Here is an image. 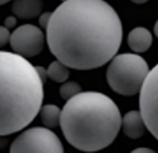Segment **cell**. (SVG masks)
I'll return each mask as SVG.
<instances>
[{
  "instance_id": "obj_19",
  "label": "cell",
  "mask_w": 158,
  "mask_h": 153,
  "mask_svg": "<svg viewBox=\"0 0 158 153\" xmlns=\"http://www.w3.org/2000/svg\"><path fill=\"white\" fill-rule=\"evenodd\" d=\"M131 3H134V4H138V5H142V4H145V3H148L149 0H130Z\"/></svg>"
},
{
  "instance_id": "obj_17",
  "label": "cell",
  "mask_w": 158,
  "mask_h": 153,
  "mask_svg": "<svg viewBox=\"0 0 158 153\" xmlns=\"http://www.w3.org/2000/svg\"><path fill=\"white\" fill-rule=\"evenodd\" d=\"M36 69H37V73H38L40 78H41V80L44 82V84H45V82L47 79V71H46V69H44L42 66H36Z\"/></svg>"
},
{
  "instance_id": "obj_18",
  "label": "cell",
  "mask_w": 158,
  "mask_h": 153,
  "mask_svg": "<svg viewBox=\"0 0 158 153\" xmlns=\"http://www.w3.org/2000/svg\"><path fill=\"white\" fill-rule=\"evenodd\" d=\"M133 152L134 153H153L154 151L153 149H151V148H144V147H140V148H135V149H133Z\"/></svg>"
},
{
  "instance_id": "obj_13",
  "label": "cell",
  "mask_w": 158,
  "mask_h": 153,
  "mask_svg": "<svg viewBox=\"0 0 158 153\" xmlns=\"http://www.w3.org/2000/svg\"><path fill=\"white\" fill-rule=\"evenodd\" d=\"M79 92H82V87L77 82H64L60 87V96L65 101L74 97Z\"/></svg>"
},
{
  "instance_id": "obj_3",
  "label": "cell",
  "mask_w": 158,
  "mask_h": 153,
  "mask_svg": "<svg viewBox=\"0 0 158 153\" xmlns=\"http://www.w3.org/2000/svg\"><path fill=\"white\" fill-rule=\"evenodd\" d=\"M44 82L36 66L15 53L0 51V137L28 126L44 102Z\"/></svg>"
},
{
  "instance_id": "obj_15",
  "label": "cell",
  "mask_w": 158,
  "mask_h": 153,
  "mask_svg": "<svg viewBox=\"0 0 158 153\" xmlns=\"http://www.w3.org/2000/svg\"><path fill=\"white\" fill-rule=\"evenodd\" d=\"M50 17H51V12H44V14L40 15V18H38V23H40V26H41L44 29H46L48 20H50Z\"/></svg>"
},
{
  "instance_id": "obj_11",
  "label": "cell",
  "mask_w": 158,
  "mask_h": 153,
  "mask_svg": "<svg viewBox=\"0 0 158 153\" xmlns=\"http://www.w3.org/2000/svg\"><path fill=\"white\" fill-rule=\"evenodd\" d=\"M40 115L44 125L48 129L56 128L60 124V116H61V110L56 105H44L40 108Z\"/></svg>"
},
{
  "instance_id": "obj_9",
  "label": "cell",
  "mask_w": 158,
  "mask_h": 153,
  "mask_svg": "<svg viewBox=\"0 0 158 153\" xmlns=\"http://www.w3.org/2000/svg\"><path fill=\"white\" fill-rule=\"evenodd\" d=\"M153 42L152 33L144 27H135L127 35V45L135 54L145 53L151 49Z\"/></svg>"
},
{
  "instance_id": "obj_22",
  "label": "cell",
  "mask_w": 158,
  "mask_h": 153,
  "mask_svg": "<svg viewBox=\"0 0 158 153\" xmlns=\"http://www.w3.org/2000/svg\"><path fill=\"white\" fill-rule=\"evenodd\" d=\"M61 2H64V0H61Z\"/></svg>"
},
{
  "instance_id": "obj_12",
  "label": "cell",
  "mask_w": 158,
  "mask_h": 153,
  "mask_svg": "<svg viewBox=\"0 0 158 153\" xmlns=\"http://www.w3.org/2000/svg\"><path fill=\"white\" fill-rule=\"evenodd\" d=\"M70 68L66 66L64 63H61L60 60H55L48 65V68L46 69L47 71V78H50L51 80L56 82V83H64L69 79L70 75Z\"/></svg>"
},
{
  "instance_id": "obj_7",
  "label": "cell",
  "mask_w": 158,
  "mask_h": 153,
  "mask_svg": "<svg viewBox=\"0 0 158 153\" xmlns=\"http://www.w3.org/2000/svg\"><path fill=\"white\" fill-rule=\"evenodd\" d=\"M45 40L46 37L41 28L33 24H23L10 33L9 44L13 53L24 57H33L44 50Z\"/></svg>"
},
{
  "instance_id": "obj_2",
  "label": "cell",
  "mask_w": 158,
  "mask_h": 153,
  "mask_svg": "<svg viewBox=\"0 0 158 153\" xmlns=\"http://www.w3.org/2000/svg\"><path fill=\"white\" fill-rule=\"evenodd\" d=\"M121 114L115 101L100 92H79L66 100L60 128L72 147L97 152L115 142L121 129Z\"/></svg>"
},
{
  "instance_id": "obj_6",
  "label": "cell",
  "mask_w": 158,
  "mask_h": 153,
  "mask_svg": "<svg viewBox=\"0 0 158 153\" xmlns=\"http://www.w3.org/2000/svg\"><path fill=\"white\" fill-rule=\"evenodd\" d=\"M139 93V111L145 128L158 140V64L149 69Z\"/></svg>"
},
{
  "instance_id": "obj_4",
  "label": "cell",
  "mask_w": 158,
  "mask_h": 153,
  "mask_svg": "<svg viewBox=\"0 0 158 153\" xmlns=\"http://www.w3.org/2000/svg\"><path fill=\"white\" fill-rule=\"evenodd\" d=\"M149 73L147 61L138 54L115 55L108 64L106 79L110 88L121 96H135L140 92Z\"/></svg>"
},
{
  "instance_id": "obj_16",
  "label": "cell",
  "mask_w": 158,
  "mask_h": 153,
  "mask_svg": "<svg viewBox=\"0 0 158 153\" xmlns=\"http://www.w3.org/2000/svg\"><path fill=\"white\" fill-rule=\"evenodd\" d=\"M15 23H17V19H15V17H6L5 18V20H4V26L6 27V28H13L14 26H15Z\"/></svg>"
},
{
  "instance_id": "obj_8",
  "label": "cell",
  "mask_w": 158,
  "mask_h": 153,
  "mask_svg": "<svg viewBox=\"0 0 158 153\" xmlns=\"http://www.w3.org/2000/svg\"><path fill=\"white\" fill-rule=\"evenodd\" d=\"M121 126L124 134L130 139H139L145 133V124L140 111L131 110L126 112L125 116L121 119Z\"/></svg>"
},
{
  "instance_id": "obj_21",
  "label": "cell",
  "mask_w": 158,
  "mask_h": 153,
  "mask_svg": "<svg viewBox=\"0 0 158 153\" xmlns=\"http://www.w3.org/2000/svg\"><path fill=\"white\" fill-rule=\"evenodd\" d=\"M10 0H0V5H4V4H6V3H9Z\"/></svg>"
},
{
  "instance_id": "obj_14",
  "label": "cell",
  "mask_w": 158,
  "mask_h": 153,
  "mask_svg": "<svg viewBox=\"0 0 158 153\" xmlns=\"http://www.w3.org/2000/svg\"><path fill=\"white\" fill-rule=\"evenodd\" d=\"M10 38V31L5 26H0V47L5 46Z\"/></svg>"
},
{
  "instance_id": "obj_10",
  "label": "cell",
  "mask_w": 158,
  "mask_h": 153,
  "mask_svg": "<svg viewBox=\"0 0 158 153\" xmlns=\"http://www.w3.org/2000/svg\"><path fill=\"white\" fill-rule=\"evenodd\" d=\"M42 0H14L12 4L13 14L23 19H29L40 15L42 12Z\"/></svg>"
},
{
  "instance_id": "obj_20",
  "label": "cell",
  "mask_w": 158,
  "mask_h": 153,
  "mask_svg": "<svg viewBox=\"0 0 158 153\" xmlns=\"http://www.w3.org/2000/svg\"><path fill=\"white\" fill-rule=\"evenodd\" d=\"M153 32H154V35H156V37L158 38V20L154 23V27H153Z\"/></svg>"
},
{
  "instance_id": "obj_1",
  "label": "cell",
  "mask_w": 158,
  "mask_h": 153,
  "mask_svg": "<svg viewBox=\"0 0 158 153\" xmlns=\"http://www.w3.org/2000/svg\"><path fill=\"white\" fill-rule=\"evenodd\" d=\"M51 54L75 70L107 64L123 42V24L105 0H64L46 27Z\"/></svg>"
},
{
  "instance_id": "obj_5",
  "label": "cell",
  "mask_w": 158,
  "mask_h": 153,
  "mask_svg": "<svg viewBox=\"0 0 158 153\" xmlns=\"http://www.w3.org/2000/svg\"><path fill=\"white\" fill-rule=\"evenodd\" d=\"M10 152H64L59 137L48 128L35 126L21 133L12 143Z\"/></svg>"
}]
</instances>
